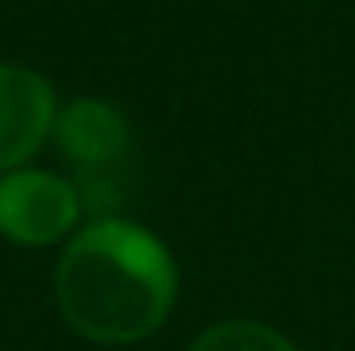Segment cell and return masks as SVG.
<instances>
[{
  "label": "cell",
  "instance_id": "7a4b0ae2",
  "mask_svg": "<svg viewBox=\"0 0 355 351\" xmlns=\"http://www.w3.org/2000/svg\"><path fill=\"white\" fill-rule=\"evenodd\" d=\"M54 141L58 153L75 166V190L83 198V211L112 219V211L128 194L132 128L124 112L103 99H75L58 112Z\"/></svg>",
  "mask_w": 355,
  "mask_h": 351
},
{
  "label": "cell",
  "instance_id": "5b68a950",
  "mask_svg": "<svg viewBox=\"0 0 355 351\" xmlns=\"http://www.w3.org/2000/svg\"><path fill=\"white\" fill-rule=\"evenodd\" d=\"M190 351H297L277 327L265 323H252V318H227V323H215L207 327Z\"/></svg>",
  "mask_w": 355,
  "mask_h": 351
},
{
  "label": "cell",
  "instance_id": "6da1fadb",
  "mask_svg": "<svg viewBox=\"0 0 355 351\" xmlns=\"http://www.w3.org/2000/svg\"><path fill=\"white\" fill-rule=\"evenodd\" d=\"M178 268L170 248L132 219H91L54 268V302L75 335L107 348L145 343L170 318Z\"/></svg>",
  "mask_w": 355,
  "mask_h": 351
},
{
  "label": "cell",
  "instance_id": "3957f363",
  "mask_svg": "<svg viewBox=\"0 0 355 351\" xmlns=\"http://www.w3.org/2000/svg\"><path fill=\"white\" fill-rule=\"evenodd\" d=\"M83 219V198L75 182L50 170H8L0 174V236L21 248H46L71 236Z\"/></svg>",
  "mask_w": 355,
  "mask_h": 351
},
{
  "label": "cell",
  "instance_id": "277c9868",
  "mask_svg": "<svg viewBox=\"0 0 355 351\" xmlns=\"http://www.w3.org/2000/svg\"><path fill=\"white\" fill-rule=\"evenodd\" d=\"M54 87L17 62H0V174L21 170L54 137Z\"/></svg>",
  "mask_w": 355,
  "mask_h": 351
}]
</instances>
